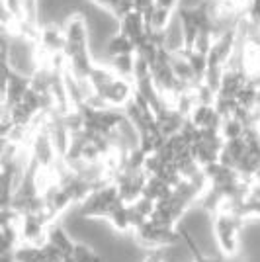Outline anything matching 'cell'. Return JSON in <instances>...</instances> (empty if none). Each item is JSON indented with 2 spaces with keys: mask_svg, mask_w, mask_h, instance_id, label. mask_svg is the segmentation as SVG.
<instances>
[{
  "mask_svg": "<svg viewBox=\"0 0 260 262\" xmlns=\"http://www.w3.org/2000/svg\"><path fill=\"white\" fill-rule=\"evenodd\" d=\"M188 121L202 131L219 129V125H221V116L217 114V110L213 104H198L194 108V112L190 114Z\"/></svg>",
  "mask_w": 260,
  "mask_h": 262,
  "instance_id": "52a82bcc",
  "label": "cell"
},
{
  "mask_svg": "<svg viewBox=\"0 0 260 262\" xmlns=\"http://www.w3.org/2000/svg\"><path fill=\"white\" fill-rule=\"evenodd\" d=\"M106 65L116 73L119 78H129L133 80V71H135V55H119V57H110L104 61Z\"/></svg>",
  "mask_w": 260,
  "mask_h": 262,
  "instance_id": "8fae6325",
  "label": "cell"
},
{
  "mask_svg": "<svg viewBox=\"0 0 260 262\" xmlns=\"http://www.w3.org/2000/svg\"><path fill=\"white\" fill-rule=\"evenodd\" d=\"M245 129L247 127L237 118H225V120H221V125H219V135L223 141H235V139L243 137Z\"/></svg>",
  "mask_w": 260,
  "mask_h": 262,
  "instance_id": "7c38bea8",
  "label": "cell"
},
{
  "mask_svg": "<svg viewBox=\"0 0 260 262\" xmlns=\"http://www.w3.org/2000/svg\"><path fill=\"white\" fill-rule=\"evenodd\" d=\"M186 118H182L178 112L170 106H163L159 112H155V123H157V129L163 135L164 139L178 135L182 125H184Z\"/></svg>",
  "mask_w": 260,
  "mask_h": 262,
  "instance_id": "8992f818",
  "label": "cell"
},
{
  "mask_svg": "<svg viewBox=\"0 0 260 262\" xmlns=\"http://www.w3.org/2000/svg\"><path fill=\"white\" fill-rule=\"evenodd\" d=\"M119 55H135V45L131 43L129 39L121 32L114 33L108 41H106L104 53H102V59H100V61H106L110 57H119Z\"/></svg>",
  "mask_w": 260,
  "mask_h": 262,
  "instance_id": "9c48e42d",
  "label": "cell"
},
{
  "mask_svg": "<svg viewBox=\"0 0 260 262\" xmlns=\"http://www.w3.org/2000/svg\"><path fill=\"white\" fill-rule=\"evenodd\" d=\"M174 12L176 10H168V8H163V6H157L155 4L147 14H143L147 32H163L164 28L168 26V22L172 20Z\"/></svg>",
  "mask_w": 260,
  "mask_h": 262,
  "instance_id": "30bf717a",
  "label": "cell"
},
{
  "mask_svg": "<svg viewBox=\"0 0 260 262\" xmlns=\"http://www.w3.org/2000/svg\"><path fill=\"white\" fill-rule=\"evenodd\" d=\"M35 43L39 47V51L47 57L59 55L65 51V33L61 22H44L39 24Z\"/></svg>",
  "mask_w": 260,
  "mask_h": 262,
  "instance_id": "7a4b0ae2",
  "label": "cell"
},
{
  "mask_svg": "<svg viewBox=\"0 0 260 262\" xmlns=\"http://www.w3.org/2000/svg\"><path fill=\"white\" fill-rule=\"evenodd\" d=\"M10 129H12L10 121L0 120V139H8V135H10Z\"/></svg>",
  "mask_w": 260,
  "mask_h": 262,
  "instance_id": "2e32d148",
  "label": "cell"
},
{
  "mask_svg": "<svg viewBox=\"0 0 260 262\" xmlns=\"http://www.w3.org/2000/svg\"><path fill=\"white\" fill-rule=\"evenodd\" d=\"M161 35H163V49L164 51H168L170 55L186 51L184 26H182V20H180L178 12H174L172 20H170L168 26L161 32Z\"/></svg>",
  "mask_w": 260,
  "mask_h": 262,
  "instance_id": "5b68a950",
  "label": "cell"
},
{
  "mask_svg": "<svg viewBox=\"0 0 260 262\" xmlns=\"http://www.w3.org/2000/svg\"><path fill=\"white\" fill-rule=\"evenodd\" d=\"M104 102L108 104V108L123 110L135 96V82L129 78H116L114 82H110L104 88V92L100 94Z\"/></svg>",
  "mask_w": 260,
  "mask_h": 262,
  "instance_id": "3957f363",
  "label": "cell"
},
{
  "mask_svg": "<svg viewBox=\"0 0 260 262\" xmlns=\"http://www.w3.org/2000/svg\"><path fill=\"white\" fill-rule=\"evenodd\" d=\"M135 2H137V0H119L118 18H121V16H123V14H127V12L135 10Z\"/></svg>",
  "mask_w": 260,
  "mask_h": 262,
  "instance_id": "4fadbf2b",
  "label": "cell"
},
{
  "mask_svg": "<svg viewBox=\"0 0 260 262\" xmlns=\"http://www.w3.org/2000/svg\"><path fill=\"white\" fill-rule=\"evenodd\" d=\"M247 221L235 213L217 211L211 215V237L215 243V251L225 260H231L243 251V229Z\"/></svg>",
  "mask_w": 260,
  "mask_h": 262,
  "instance_id": "6da1fadb",
  "label": "cell"
},
{
  "mask_svg": "<svg viewBox=\"0 0 260 262\" xmlns=\"http://www.w3.org/2000/svg\"><path fill=\"white\" fill-rule=\"evenodd\" d=\"M10 26H12L10 16H8V12L4 8V2L0 0V28H8L10 30Z\"/></svg>",
  "mask_w": 260,
  "mask_h": 262,
  "instance_id": "5bb4252c",
  "label": "cell"
},
{
  "mask_svg": "<svg viewBox=\"0 0 260 262\" xmlns=\"http://www.w3.org/2000/svg\"><path fill=\"white\" fill-rule=\"evenodd\" d=\"M28 90H30V78L12 73L8 82H6V88H4V100H6V104L12 108L14 104H18L28 94Z\"/></svg>",
  "mask_w": 260,
  "mask_h": 262,
  "instance_id": "ba28073f",
  "label": "cell"
},
{
  "mask_svg": "<svg viewBox=\"0 0 260 262\" xmlns=\"http://www.w3.org/2000/svg\"><path fill=\"white\" fill-rule=\"evenodd\" d=\"M119 32L123 33L131 43L135 45V51L137 47L147 39V26H145V20L139 12L131 10L127 14H123L119 18Z\"/></svg>",
  "mask_w": 260,
  "mask_h": 262,
  "instance_id": "277c9868",
  "label": "cell"
},
{
  "mask_svg": "<svg viewBox=\"0 0 260 262\" xmlns=\"http://www.w3.org/2000/svg\"><path fill=\"white\" fill-rule=\"evenodd\" d=\"M0 120L10 121V106L6 104L4 96H0Z\"/></svg>",
  "mask_w": 260,
  "mask_h": 262,
  "instance_id": "9a60e30c",
  "label": "cell"
}]
</instances>
